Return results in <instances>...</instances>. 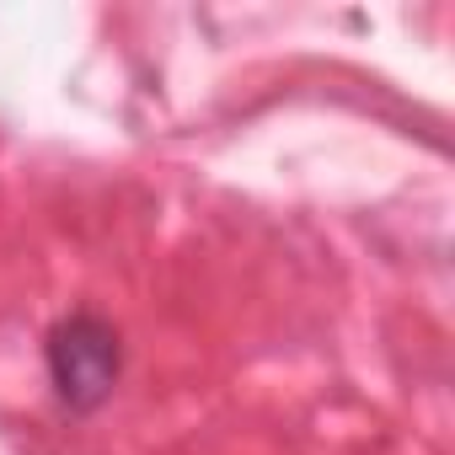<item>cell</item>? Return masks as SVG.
I'll return each instance as SVG.
<instances>
[{
	"label": "cell",
	"mask_w": 455,
	"mask_h": 455,
	"mask_svg": "<svg viewBox=\"0 0 455 455\" xmlns=\"http://www.w3.org/2000/svg\"><path fill=\"white\" fill-rule=\"evenodd\" d=\"M118 370H124V348H118V332L102 316L76 311L49 332V380H54L60 402H70L81 412L108 402Z\"/></svg>",
	"instance_id": "obj_1"
}]
</instances>
